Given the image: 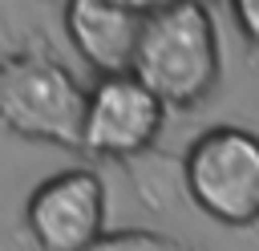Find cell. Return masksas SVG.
Here are the masks:
<instances>
[{
    "mask_svg": "<svg viewBox=\"0 0 259 251\" xmlns=\"http://www.w3.org/2000/svg\"><path fill=\"white\" fill-rule=\"evenodd\" d=\"M146 12L150 4L138 0H73L65 4V32L89 69L101 77H125L134 73Z\"/></svg>",
    "mask_w": 259,
    "mask_h": 251,
    "instance_id": "obj_6",
    "label": "cell"
},
{
    "mask_svg": "<svg viewBox=\"0 0 259 251\" xmlns=\"http://www.w3.org/2000/svg\"><path fill=\"white\" fill-rule=\"evenodd\" d=\"M166 105L134 77H101L85 105V150L105 158L142 154L162 130Z\"/></svg>",
    "mask_w": 259,
    "mask_h": 251,
    "instance_id": "obj_5",
    "label": "cell"
},
{
    "mask_svg": "<svg viewBox=\"0 0 259 251\" xmlns=\"http://www.w3.org/2000/svg\"><path fill=\"white\" fill-rule=\"evenodd\" d=\"M134 77L166 109L198 105L219 81V36L210 8L198 0L150 4L134 57Z\"/></svg>",
    "mask_w": 259,
    "mask_h": 251,
    "instance_id": "obj_1",
    "label": "cell"
},
{
    "mask_svg": "<svg viewBox=\"0 0 259 251\" xmlns=\"http://www.w3.org/2000/svg\"><path fill=\"white\" fill-rule=\"evenodd\" d=\"M85 105H89V89L61 61L45 53H12L0 61L4 130L53 146L85 150Z\"/></svg>",
    "mask_w": 259,
    "mask_h": 251,
    "instance_id": "obj_2",
    "label": "cell"
},
{
    "mask_svg": "<svg viewBox=\"0 0 259 251\" xmlns=\"http://www.w3.org/2000/svg\"><path fill=\"white\" fill-rule=\"evenodd\" d=\"M190 202L223 227L259 219V138L243 126H214L182 158Z\"/></svg>",
    "mask_w": 259,
    "mask_h": 251,
    "instance_id": "obj_3",
    "label": "cell"
},
{
    "mask_svg": "<svg viewBox=\"0 0 259 251\" xmlns=\"http://www.w3.org/2000/svg\"><path fill=\"white\" fill-rule=\"evenodd\" d=\"M24 223L40 251H89L105 235V182L89 166L45 178L24 206Z\"/></svg>",
    "mask_w": 259,
    "mask_h": 251,
    "instance_id": "obj_4",
    "label": "cell"
},
{
    "mask_svg": "<svg viewBox=\"0 0 259 251\" xmlns=\"http://www.w3.org/2000/svg\"><path fill=\"white\" fill-rule=\"evenodd\" d=\"M231 16H235L239 32L259 49V0H235L231 4Z\"/></svg>",
    "mask_w": 259,
    "mask_h": 251,
    "instance_id": "obj_8",
    "label": "cell"
},
{
    "mask_svg": "<svg viewBox=\"0 0 259 251\" xmlns=\"http://www.w3.org/2000/svg\"><path fill=\"white\" fill-rule=\"evenodd\" d=\"M89 251H198V247L158 231H113V235H101Z\"/></svg>",
    "mask_w": 259,
    "mask_h": 251,
    "instance_id": "obj_7",
    "label": "cell"
}]
</instances>
